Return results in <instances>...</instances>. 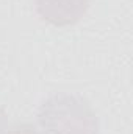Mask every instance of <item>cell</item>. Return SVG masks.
Returning a JSON list of instances; mask_svg holds the SVG:
<instances>
[{"label": "cell", "mask_w": 133, "mask_h": 134, "mask_svg": "<svg viewBox=\"0 0 133 134\" xmlns=\"http://www.w3.org/2000/svg\"><path fill=\"white\" fill-rule=\"evenodd\" d=\"M41 134H97V117L88 101L75 95H57L39 111Z\"/></svg>", "instance_id": "obj_1"}, {"label": "cell", "mask_w": 133, "mask_h": 134, "mask_svg": "<svg viewBox=\"0 0 133 134\" xmlns=\"http://www.w3.org/2000/svg\"><path fill=\"white\" fill-rule=\"evenodd\" d=\"M44 20L55 27L72 25L88 9V0H36Z\"/></svg>", "instance_id": "obj_2"}, {"label": "cell", "mask_w": 133, "mask_h": 134, "mask_svg": "<svg viewBox=\"0 0 133 134\" xmlns=\"http://www.w3.org/2000/svg\"><path fill=\"white\" fill-rule=\"evenodd\" d=\"M3 134H39V133L28 123H17L11 128H6Z\"/></svg>", "instance_id": "obj_3"}, {"label": "cell", "mask_w": 133, "mask_h": 134, "mask_svg": "<svg viewBox=\"0 0 133 134\" xmlns=\"http://www.w3.org/2000/svg\"><path fill=\"white\" fill-rule=\"evenodd\" d=\"M8 126H6V119H5V114L0 111V134L5 133V130H6Z\"/></svg>", "instance_id": "obj_4"}]
</instances>
